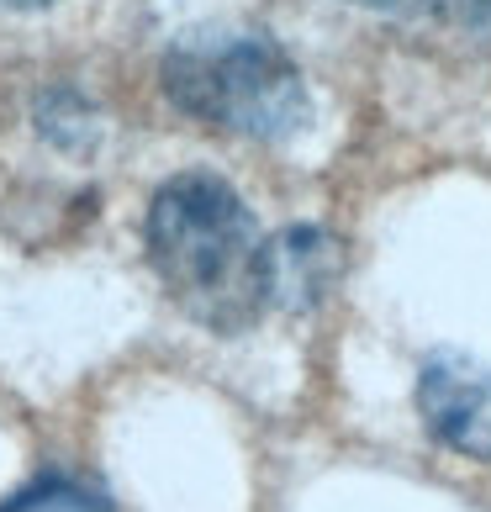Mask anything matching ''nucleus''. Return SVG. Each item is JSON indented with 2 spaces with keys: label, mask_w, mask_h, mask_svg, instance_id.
Returning a JSON list of instances; mask_svg holds the SVG:
<instances>
[{
  "label": "nucleus",
  "mask_w": 491,
  "mask_h": 512,
  "mask_svg": "<svg viewBox=\"0 0 491 512\" xmlns=\"http://www.w3.org/2000/svg\"><path fill=\"white\" fill-rule=\"evenodd\" d=\"M148 264L175 307L212 333H243L270 307L264 238L222 175L185 169L148 201Z\"/></svg>",
  "instance_id": "1"
},
{
  "label": "nucleus",
  "mask_w": 491,
  "mask_h": 512,
  "mask_svg": "<svg viewBox=\"0 0 491 512\" xmlns=\"http://www.w3.org/2000/svg\"><path fill=\"white\" fill-rule=\"evenodd\" d=\"M159 85L191 122L249 143H286L312 122V90L270 32H185L164 48Z\"/></svg>",
  "instance_id": "2"
},
{
  "label": "nucleus",
  "mask_w": 491,
  "mask_h": 512,
  "mask_svg": "<svg viewBox=\"0 0 491 512\" xmlns=\"http://www.w3.org/2000/svg\"><path fill=\"white\" fill-rule=\"evenodd\" d=\"M418 412L444 449L491 465V365L460 349L428 354L418 370Z\"/></svg>",
  "instance_id": "3"
},
{
  "label": "nucleus",
  "mask_w": 491,
  "mask_h": 512,
  "mask_svg": "<svg viewBox=\"0 0 491 512\" xmlns=\"http://www.w3.org/2000/svg\"><path fill=\"white\" fill-rule=\"evenodd\" d=\"M338 280V243L328 227L296 222L264 238V291L280 312H312Z\"/></svg>",
  "instance_id": "4"
},
{
  "label": "nucleus",
  "mask_w": 491,
  "mask_h": 512,
  "mask_svg": "<svg viewBox=\"0 0 491 512\" xmlns=\"http://www.w3.org/2000/svg\"><path fill=\"white\" fill-rule=\"evenodd\" d=\"M32 127L37 138L64 148V154H90L101 143V111L80 85H48L32 101Z\"/></svg>",
  "instance_id": "5"
},
{
  "label": "nucleus",
  "mask_w": 491,
  "mask_h": 512,
  "mask_svg": "<svg viewBox=\"0 0 491 512\" xmlns=\"http://www.w3.org/2000/svg\"><path fill=\"white\" fill-rule=\"evenodd\" d=\"M344 6H365V11H391V16H407V11H428L433 0H344Z\"/></svg>",
  "instance_id": "6"
},
{
  "label": "nucleus",
  "mask_w": 491,
  "mask_h": 512,
  "mask_svg": "<svg viewBox=\"0 0 491 512\" xmlns=\"http://www.w3.org/2000/svg\"><path fill=\"white\" fill-rule=\"evenodd\" d=\"M465 16H470V22H476V16H491V0H465V6H460Z\"/></svg>",
  "instance_id": "7"
},
{
  "label": "nucleus",
  "mask_w": 491,
  "mask_h": 512,
  "mask_svg": "<svg viewBox=\"0 0 491 512\" xmlns=\"http://www.w3.org/2000/svg\"><path fill=\"white\" fill-rule=\"evenodd\" d=\"M0 6H16V11H37V6H53V0H0Z\"/></svg>",
  "instance_id": "8"
}]
</instances>
